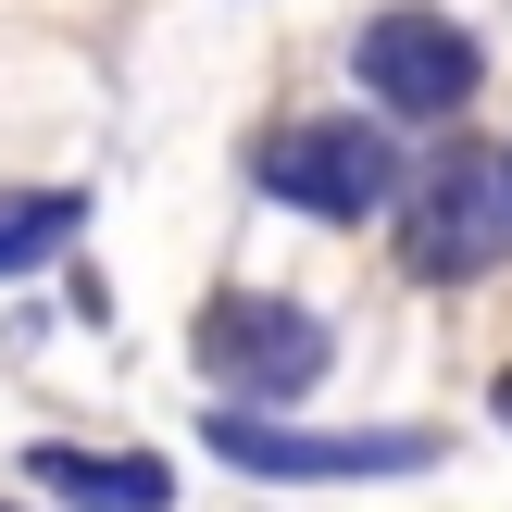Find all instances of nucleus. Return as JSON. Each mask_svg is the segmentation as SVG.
Here are the masks:
<instances>
[{
	"instance_id": "obj_6",
	"label": "nucleus",
	"mask_w": 512,
	"mask_h": 512,
	"mask_svg": "<svg viewBox=\"0 0 512 512\" xmlns=\"http://www.w3.org/2000/svg\"><path fill=\"white\" fill-rule=\"evenodd\" d=\"M25 488H50V500H100V512H163L175 475L150 463V450H75V438H38V450H25Z\"/></svg>"
},
{
	"instance_id": "obj_2",
	"label": "nucleus",
	"mask_w": 512,
	"mask_h": 512,
	"mask_svg": "<svg viewBox=\"0 0 512 512\" xmlns=\"http://www.w3.org/2000/svg\"><path fill=\"white\" fill-rule=\"evenodd\" d=\"M213 463L263 475V488H350V475H425L438 438H400V425H275V400H238V413H200Z\"/></svg>"
},
{
	"instance_id": "obj_4",
	"label": "nucleus",
	"mask_w": 512,
	"mask_h": 512,
	"mask_svg": "<svg viewBox=\"0 0 512 512\" xmlns=\"http://www.w3.org/2000/svg\"><path fill=\"white\" fill-rule=\"evenodd\" d=\"M350 75H363L375 113H400V125H450V113L475 100V75H488V50H475V25H450V13H425V0H400V13H375L363 38H350Z\"/></svg>"
},
{
	"instance_id": "obj_8",
	"label": "nucleus",
	"mask_w": 512,
	"mask_h": 512,
	"mask_svg": "<svg viewBox=\"0 0 512 512\" xmlns=\"http://www.w3.org/2000/svg\"><path fill=\"white\" fill-rule=\"evenodd\" d=\"M488 413H500V425H512V363H500V388H488Z\"/></svg>"
},
{
	"instance_id": "obj_1",
	"label": "nucleus",
	"mask_w": 512,
	"mask_h": 512,
	"mask_svg": "<svg viewBox=\"0 0 512 512\" xmlns=\"http://www.w3.org/2000/svg\"><path fill=\"white\" fill-rule=\"evenodd\" d=\"M250 175H263L275 213L363 225V213L400 200V138H388V113H313V125H275V138L250 150Z\"/></svg>"
},
{
	"instance_id": "obj_5",
	"label": "nucleus",
	"mask_w": 512,
	"mask_h": 512,
	"mask_svg": "<svg viewBox=\"0 0 512 512\" xmlns=\"http://www.w3.org/2000/svg\"><path fill=\"white\" fill-rule=\"evenodd\" d=\"M188 350H200V375H213L225 400H300L338 338H325V313H300V300H275V288H225Z\"/></svg>"
},
{
	"instance_id": "obj_3",
	"label": "nucleus",
	"mask_w": 512,
	"mask_h": 512,
	"mask_svg": "<svg viewBox=\"0 0 512 512\" xmlns=\"http://www.w3.org/2000/svg\"><path fill=\"white\" fill-rule=\"evenodd\" d=\"M512 250V150H463L450 138L438 163L413 175V213H400V263L425 288H463Z\"/></svg>"
},
{
	"instance_id": "obj_7",
	"label": "nucleus",
	"mask_w": 512,
	"mask_h": 512,
	"mask_svg": "<svg viewBox=\"0 0 512 512\" xmlns=\"http://www.w3.org/2000/svg\"><path fill=\"white\" fill-rule=\"evenodd\" d=\"M75 213H88L75 188H0V275L63 263V250H75Z\"/></svg>"
}]
</instances>
